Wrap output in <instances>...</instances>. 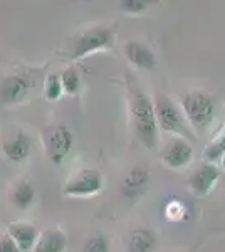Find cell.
<instances>
[{
  "label": "cell",
  "mask_w": 225,
  "mask_h": 252,
  "mask_svg": "<svg viewBox=\"0 0 225 252\" xmlns=\"http://www.w3.org/2000/svg\"><path fill=\"white\" fill-rule=\"evenodd\" d=\"M219 178L220 172L215 165H202L190 175L187 182V189L195 197H207L215 189Z\"/></svg>",
  "instance_id": "8"
},
{
  "label": "cell",
  "mask_w": 225,
  "mask_h": 252,
  "mask_svg": "<svg viewBox=\"0 0 225 252\" xmlns=\"http://www.w3.org/2000/svg\"><path fill=\"white\" fill-rule=\"evenodd\" d=\"M148 182H150V173L145 168H141V166H136V168L129 170L126 173V177L123 178L121 190L126 197H136V195H140L145 190Z\"/></svg>",
  "instance_id": "14"
},
{
  "label": "cell",
  "mask_w": 225,
  "mask_h": 252,
  "mask_svg": "<svg viewBox=\"0 0 225 252\" xmlns=\"http://www.w3.org/2000/svg\"><path fill=\"white\" fill-rule=\"evenodd\" d=\"M2 148H3L5 157L9 158L10 161H14V163H20V161L27 160L29 155H31L32 141H31V138L26 135V133L19 129L14 136L3 141Z\"/></svg>",
  "instance_id": "11"
},
{
  "label": "cell",
  "mask_w": 225,
  "mask_h": 252,
  "mask_svg": "<svg viewBox=\"0 0 225 252\" xmlns=\"http://www.w3.org/2000/svg\"><path fill=\"white\" fill-rule=\"evenodd\" d=\"M29 81L22 76H9L0 83V103L20 104L29 96Z\"/></svg>",
  "instance_id": "9"
},
{
  "label": "cell",
  "mask_w": 225,
  "mask_h": 252,
  "mask_svg": "<svg viewBox=\"0 0 225 252\" xmlns=\"http://www.w3.org/2000/svg\"><path fill=\"white\" fill-rule=\"evenodd\" d=\"M125 56L133 66L146 69V71L153 69L155 64H157V58L151 52V49L146 47L145 44L136 42V40H129V42L125 44Z\"/></svg>",
  "instance_id": "12"
},
{
  "label": "cell",
  "mask_w": 225,
  "mask_h": 252,
  "mask_svg": "<svg viewBox=\"0 0 225 252\" xmlns=\"http://www.w3.org/2000/svg\"><path fill=\"white\" fill-rule=\"evenodd\" d=\"M0 252H22L19 249V246L14 242V239L9 234H3L0 237Z\"/></svg>",
  "instance_id": "22"
},
{
  "label": "cell",
  "mask_w": 225,
  "mask_h": 252,
  "mask_svg": "<svg viewBox=\"0 0 225 252\" xmlns=\"http://www.w3.org/2000/svg\"><path fill=\"white\" fill-rule=\"evenodd\" d=\"M61 83H63L64 93L69 96H76L81 89V76L74 67H67L61 72Z\"/></svg>",
  "instance_id": "17"
},
{
  "label": "cell",
  "mask_w": 225,
  "mask_h": 252,
  "mask_svg": "<svg viewBox=\"0 0 225 252\" xmlns=\"http://www.w3.org/2000/svg\"><path fill=\"white\" fill-rule=\"evenodd\" d=\"M129 111H131L134 133L141 145L148 150H155L158 146L160 128L155 116V108L150 97L141 91L136 84H129Z\"/></svg>",
  "instance_id": "1"
},
{
  "label": "cell",
  "mask_w": 225,
  "mask_h": 252,
  "mask_svg": "<svg viewBox=\"0 0 225 252\" xmlns=\"http://www.w3.org/2000/svg\"><path fill=\"white\" fill-rule=\"evenodd\" d=\"M160 160L170 170H183L193 160V148L185 138H173L161 150Z\"/></svg>",
  "instance_id": "7"
},
{
  "label": "cell",
  "mask_w": 225,
  "mask_h": 252,
  "mask_svg": "<svg viewBox=\"0 0 225 252\" xmlns=\"http://www.w3.org/2000/svg\"><path fill=\"white\" fill-rule=\"evenodd\" d=\"M148 5V2H141V0H125V2H120V9L123 12H128V14H138V12L145 10Z\"/></svg>",
  "instance_id": "21"
},
{
  "label": "cell",
  "mask_w": 225,
  "mask_h": 252,
  "mask_svg": "<svg viewBox=\"0 0 225 252\" xmlns=\"http://www.w3.org/2000/svg\"><path fill=\"white\" fill-rule=\"evenodd\" d=\"M83 252H109V241L104 235H93L84 242Z\"/></svg>",
  "instance_id": "20"
},
{
  "label": "cell",
  "mask_w": 225,
  "mask_h": 252,
  "mask_svg": "<svg viewBox=\"0 0 225 252\" xmlns=\"http://www.w3.org/2000/svg\"><path fill=\"white\" fill-rule=\"evenodd\" d=\"M47 158L54 165H61L72 148V133L66 125H51L42 133Z\"/></svg>",
  "instance_id": "5"
},
{
  "label": "cell",
  "mask_w": 225,
  "mask_h": 252,
  "mask_svg": "<svg viewBox=\"0 0 225 252\" xmlns=\"http://www.w3.org/2000/svg\"><path fill=\"white\" fill-rule=\"evenodd\" d=\"M104 178L103 173L96 168H84L77 172L71 180L64 185L63 193L72 198H88L94 197L103 190Z\"/></svg>",
  "instance_id": "6"
},
{
  "label": "cell",
  "mask_w": 225,
  "mask_h": 252,
  "mask_svg": "<svg viewBox=\"0 0 225 252\" xmlns=\"http://www.w3.org/2000/svg\"><path fill=\"white\" fill-rule=\"evenodd\" d=\"M14 242L19 246V249L22 252H27L34 249L35 242L39 239V229L34 225V223H29V222H15V223H10L9 225V232Z\"/></svg>",
  "instance_id": "10"
},
{
  "label": "cell",
  "mask_w": 225,
  "mask_h": 252,
  "mask_svg": "<svg viewBox=\"0 0 225 252\" xmlns=\"http://www.w3.org/2000/svg\"><path fill=\"white\" fill-rule=\"evenodd\" d=\"M67 247V235L61 229H47L39 235L32 252H64Z\"/></svg>",
  "instance_id": "13"
},
{
  "label": "cell",
  "mask_w": 225,
  "mask_h": 252,
  "mask_svg": "<svg viewBox=\"0 0 225 252\" xmlns=\"http://www.w3.org/2000/svg\"><path fill=\"white\" fill-rule=\"evenodd\" d=\"M9 198H10V204L14 207H17L20 210H27L35 198V190L27 180H22L12 189Z\"/></svg>",
  "instance_id": "16"
},
{
  "label": "cell",
  "mask_w": 225,
  "mask_h": 252,
  "mask_svg": "<svg viewBox=\"0 0 225 252\" xmlns=\"http://www.w3.org/2000/svg\"><path fill=\"white\" fill-rule=\"evenodd\" d=\"M224 165H225V153H224Z\"/></svg>",
  "instance_id": "23"
},
{
  "label": "cell",
  "mask_w": 225,
  "mask_h": 252,
  "mask_svg": "<svg viewBox=\"0 0 225 252\" xmlns=\"http://www.w3.org/2000/svg\"><path fill=\"white\" fill-rule=\"evenodd\" d=\"M64 94L63 83H61L59 74H49L46 79V86H44V96L47 101H57Z\"/></svg>",
  "instance_id": "18"
},
{
  "label": "cell",
  "mask_w": 225,
  "mask_h": 252,
  "mask_svg": "<svg viewBox=\"0 0 225 252\" xmlns=\"http://www.w3.org/2000/svg\"><path fill=\"white\" fill-rule=\"evenodd\" d=\"M157 234L151 229H140L133 230V234L129 235V242H128V251L129 252H153L157 247Z\"/></svg>",
  "instance_id": "15"
},
{
  "label": "cell",
  "mask_w": 225,
  "mask_h": 252,
  "mask_svg": "<svg viewBox=\"0 0 225 252\" xmlns=\"http://www.w3.org/2000/svg\"><path fill=\"white\" fill-rule=\"evenodd\" d=\"M114 44V34L108 27H93V29L83 32L79 35L74 44H72V52L71 59L79 61L94 52L106 51L111 49Z\"/></svg>",
  "instance_id": "4"
},
{
  "label": "cell",
  "mask_w": 225,
  "mask_h": 252,
  "mask_svg": "<svg viewBox=\"0 0 225 252\" xmlns=\"http://www.w3.org/2000/svg\"><path fill=\"white\" fill-rule=\"evenodd\" d=\"M182 109L188 123L195 129H205L214 121V99L202 91H192L182 97Z\"/></svg>",
  "instance_id": "2"
},
{
  "label": "cell",
  "mask_w": 225,
  "mask_h": 252,
  "mask_svg": "<svg viewBox=\"0 0 225 252\" xmlns=\"http://www.w3.org/2000/svg\"><path fill=\"white\" fill-rule=\"evenodd\" d=\"M155 116H157L158 128L163 133H171V135H178L182 138H192V133L187 129L183 118L180 115L178 108L173 104V101L165 94L155 96Z\"/></svg>",
  "instance_id": "3"
},
{
  "label": "cell",
  "mask_w": 225,
  "mask_h": 252,
  "mask_svg": "<svg viewBox=\"0 0 225 252\" xmlns=\"http://www.w3.org/2000/svg\"><path fill=\"white\" fill-rule=\"evenodd\" d=\"M225 153V126L220 131V135L215 138L214 143H210V146L205 150V160L207 161H215L220 160Z\"/></svg>",
  "instance_id": "19"
}]
</instances>
